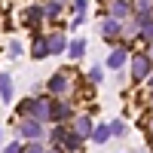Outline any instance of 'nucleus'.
<instances>
[{"mask_svg":"<svg viewBox=\"0 0 153 153\" xmlns=\"http://www.w3.org/2000/svg\"><path fill=\"white\" fill-rule=\"evenodd\" d=\"M46 89H49L52 95H58V98H61V95H68V92H71V80H68V74H55L52 80H49Z\"/></svg>","mask_w":153,"mask_h":153,"instance_id":"1","label":"nucleus"},{"mask_svg":"<svg viewBox=\"0 0 153 153\" xmlns=\"http://www.w3.org/2000/svg\"><path fill=\"white\" fill-rule=\"evenodd\" d=\"M147 74H150V61H147V55H135V61H132V76H135V80H144Z\"/></svg>","mask_w":153,"mask_h":153,"instance_id":"2","label":"nucleus"},{"mask_svg":"<svg viewBox=\"0 0 153 153\" xmlns=\"http://www.w3.org/2000/svg\"><path fill=\"white\" fill-rule=\"evenodd\" d=\"M34 117H37V123H43V120H52V104H49L46 98L34 101Z\"/></svg>","mask_w":153,"mask_h":153,"instance_id":"3","label":"nucleus"},{"mask_svg":"<svg viewBox=\"0 0 153 153\" xmlns=\"http://www.w3.org/2000/svg\"><path fill=\"white\" fill-rule=\"evenodd\" d=\"M22 135L37 141V138H43V126L37 123V120H25V123H22Z\"/></svg>","mask_w":153,"mask_h":153,"instance_id":"4","label":"nucleus"},{"mask_svg":"<svg viewBox=\"0 0 153 153\" xmlns=\"http://www.w3.org/2000/svg\"><path fill=\"white\" fill-rule=\"evenodd\" d=\"M138 28H141L144 40H150V43H153V19H150V16H141V19H138Z\"/></svg>","mask_w":153,"mask_h":153,"instance_id":"5","label":"nucleus"},{"mask_svg":"<svg viewBox=\"0 0 153 153\" xmlns=\"http://www.w3.org/2000/svg\"><path fill=\"white\" fill-rule=\"evenodd\" d=\"M129 16V3H123V0H113V6H110V19H126Z\"/></svg>","mask_w":153,"mask_h":153,"instance_id":"6","label":"nucleus"},{"mask_svg":"<svg viewBox=\"0 0 153 153\" xmlns=\"http://www.w3.org/2000/svg\"><path fill=\"white\" fill-rule=\"evenodd\" d=\"M0 98L3 101H12V80L6 74H0Z\"/></svg>","mask_w":153,"mask_h":153,"instance_id":"7","label":"nucleus"},{"mask_svg":"<svg viewBox=\"0 0 153 153\" xmlns=\"http://www.w3.org/2000/svg\"><path fill=\"white\" fill-rule=\"evenodd\" d=\"M34 55H37V58L49 55V43H46V37H37V40H34Z\"/></svg>","mask_w":153,"mask_h":153,"instance_id":"8","label":"nucleus"},{"mask_svg":"<svg viewBox=\"0 0 153 153\" xmlns=\"http://www.w3.org/2000/svg\"><path fill=\"white\" fill-rule=\"evenodd\" d=\"M123 61H126V49H113L110 58H107V65L110 68H123Z\"/></svg>","mask_w":153,"mask_h":153,"instance_id":"9","label":"nucleus"},{"mask_svg":"<svg viewBox=\"0 0 153 153\" xmlns=\"http://www.w3.org/2000/svg\"><path fill=\"white\" fill-rule=\"evenodd\" d=\"M46 43H49V52H61V49H65L68 43H65V37H46Z\"/></svg>","mask_w":153,"mask_h":153,"instance_id":"10","label":"nucleus"},{"mask_svg":"<svg viewBox=\"0 0 153 153\" xmlns=\"http://www.w3.org/2000/svg\"><path fill=\"white\" fill-rule=\"evenodd\" d=\"M92 132V120L89 117H76V135H89Z\"/></svg>","mask_w":153,"mask_h":153,"instance_id":"11","label":"nucleus"},{"mask_svg":"<svg viewBox=\"0 0 153 153\" xmlns=\"http://www.w3.org/2000/svg\"><path fill=\"white\" fill-rule=\"evenodd\" d=\"M25 16H28V25H40V19H43V9H40V6H31L28 12H25Z\"/></svg>","mask_w":153,"mask_h":153,"instance_id":"12","label":"nucleus"},{"mask_svg":"<svg viewBox=\"0 0 153 153\" xmlns=\"http://www.w3.org/2000/svg\"><path fill=\"white\" fill-rule=\"evenodd\" d=\"M101 31H104V37H113V34L120 31V22H117V19H107L104 25H101Z\"/></svg>","mask_w":153,"mask_h":153,"instance_id":"13","label":"nucleus"},{"mask_svg":"<svg viewBox=\"0 0 153 153\" xmlns=\"http://www.w3.org/2000/svg\"><path fill=\"white\" fill-rule=\"evenodd\" d=\"M135 9L141 12V16H150L153 12V0H135Z\"/></svg>","mask_w":153,"mask_h":153,"instance_id":"14","label":"nucleus"},{"mask_svg":"<svg viewBox=\"0 0 153 153\" xmlns=\"http://www.w3.org/2000/svg\"><path fill=\"white\" fill-rule=\"evenodd\" d=\"M68 117H71V107H68V104L52 107V120H68Z\"/></svg>","mask_w":153,"mask_h":153,"instance_id":"15","label":"nucleus"},{"mask_svg":"<svg viewBox=\"0 0 153 153\" xmlns=\"http://www.w3.org/2000/svg\"><path fill=\"white\" fill-rule=\"evenodd\" d=\"M61 144H65L68 150H80V135H65V141H61Z\"/></svg>","mask_w":153,"mask_h":153,"instance_id":"16","label":"nucleus"},{"mask_svg":"<svg viewBox=\"0 0 153 153\" xmlns=\"http://www.w3.org/2000/svg\"><path fill=\"white\" fill-rule=\"evenodd\" d=\"M107 138H110V129H107V126H98V129H95V141H98V144H104Z\"/></svg>","mask_w":153,"mask_h":153,"instance_id":"17","label":"nucleus"},{"mask_svg":"<svg viewBox=\"0 0 153 153\" xmlns=\"http://www.w3.org/2000/svg\"><path fill=\"white\" fill-rule=\"evenodd\" d=\"M83 49H86L83 40H74V43H71V55H74V58H80V55H83Z\"/></svg>","mask_w":153,"mask_h":153,"instance_id":"18","label":"nucleus"},{"mask_svg":"<svg viewBox=\"0 0 153 153\" xmlns=\"http://www.w3.org/2000/svg\"><path fill=\"white\" fill-rule=\"evenodd\" d=\"M58 9H61L58 3H49V6L43 9V16H46V19H55V16H58Z\"/></svg>","mask_w":153,"mask_h":153,"instance_id":"19","label":"nucleus"},{"mask_svg":"<svg viewBox=\"0 0 153 153\" xmlns=\"http://www.w3.org/2000/svg\"><path fill=\"white\" fill-rule=\"evenodd\" d=\"M107 129H110V135H123V129H126V126H123V123L117 120V123H110V126H107Z\"/></svg>","mask_w":153,"mask_h":153,"instance_id":"20","label":"nucleus"},{"mask_svg":"<svg viewBox=\"0 0 153 153\" xmlns=\"http://www.w3.org/2000/svg\"><path fill=\"white\" fill-rule=\"evenodd\" d=\"M19 110H22V113H31V110H34V101H22Z\"/></svg>","mask_w":153,"mask_h":153,"instance_id":"21","label":"nucleus"},{"mask_svg":"<svg viewBox=\"0 0 153 153\" xmlns=\"http://www.w3.org/2000/svg\"><path fill=\"white\" fill-rule=\"evenodd\" d=\"M9 55H12V58L22 55V46H19V43H9Z\"/></svg>","mask_w":153,"mask_h":153,"instance_id":"22","label":"nucleus"},{"mask_svg":"<svg viewBox=\"0 0 153 153\" xmlns=\"http://www.w3.org/2000/svg\"><path fill=\"white\" fill-rule=\"evenodd\" d=\"M25 153H43V150H40V144H37V141H34V144H31L28 150H25Z\"/></svg>","mask_w":153,"mask_h":153,"instance_id":"23","label":"nucleus"},{"mask_svg":"<svg viewBox=\"0 0 153 153\" xmlns=\"http://www.w3.org/2000/svg\"><path fill=\"white\" fill-rule=\"evenodd\" d=\"M3 153H22V147H19V144H9V147H6Z\"/></svg>","mask_w":153,"mask_h":153,"instance_id":"24","label":"nucleus"},{"mask_svg":"<svg viewBox=\"0 0 153 153\" xmlns=\"http://www.w3.org/2000/svg\"><path fill=\"white\" fill-rule=\"evenodd\" d=\"M147 61H153V43H150V55H147Z\"/></svg>","mask_w":153,"mask_h":153,"instance_id":"25","label":"nucleus"},{"mask_svg":"<svg viewBox=\"0 0 153 153\" xmlns=\"http://www.w3.org/2000/svg\"><path fill=\"white\" fill-rule=\"evenodd\" d=\"M150 132H153V123H150Z\"/></svg>","mask_w":153,"mask_h":153,"instance_id":"26","label":"nucleus"}]
</instances>
